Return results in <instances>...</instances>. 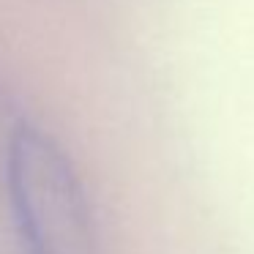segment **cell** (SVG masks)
<instances>
[{
	"label": "cell",
	"instance_id": "cell-1",
	"mask_svg": "<svg viewBox=\"0 0 254 254\" xmlns=\"http://www.w3.org/2000/svg\"><path fill=\"white\" fill-rule=\"evenodd\" d=\"M8 189L22 254H101L71 161L36 128H19L8 145Z\"/></svg>",
	"mask_w": 254,
	"mask_h": 254
}]
</instances>
